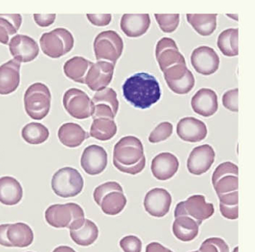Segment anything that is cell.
Instances as JSON below:
<instances>
[{"label":"cell","mask_w":255,"mask_h":252,"mask_svg":"<svg viewBox=\"0 0 255 252\" xmlns=\"http://www.w3.org/2000/svg\"><path fill=\"white\" fill-rule=\"evenodd\" d=\"M7 237L12 247L26 248L33 243L34 233L27 224L17 222L9 224Z\"/></svg>","instance_id":"obj_26"},{"label":"cell","mask_w":255,"mask_h":252,"mask_svg":"<svg viewBox=\"0 0 255 252\" xmlns=\"http://www.w3.org/2000/svg\"><path fill=\"white\" fill-rule=\"evenodd\" d=\"M227 174H234L238 175L239 168L236 164L231 162H225L219 164L212 176V183H214L219 177Z\"/></svg>","instance_id":"obj_42"},{"label":"cell","mask_w":255,"mask_h":252,"mask_svg":"<svg viewBox=\"0 0 255 252\" xmlns=\"http://www.w3.org/2000/svg\"><path fill=\"white\" fill-rule=\"evenodd\" d=\"M172 231L180 241L190 242L198 237L199 225L189 216H177L173 223Z\"/></svg>","instance_id":"obj_27"},{"label":"cell","mask_w":255,"mask_h":252,"mask_svg":"<svg viewBox=\"0 0 255 252\" xmlns=\"http://www.w3.org/2000/svg\"><path fill=\"white\" fill-rule=\"evenodd\" d=\"M51 186L58 196L71 198L82 192L84 180L78 170L72 167H64L53 174Z\"/></svg>","instance_id":"obj_6"},{"label":"cell","mask_w":255,"mask_h":252,"mask_svg":"<svg viewBox=\"0 0 255 252\" xmlns=\"http://www.w3.org/2000/svg\"><path fill=\"white\" fill-rule=\"evenodd\" d=\"M10 52L16 61L28 63L34 61L39 54L38 43L32 37L17 34L8 43Z\"/></svg>","instance_id":"obj_17"},{"label":"cell","mask_w":255,"mask_h":252,"mask_svg":"<svg viewBox=\"0 0 255 252\" xmlns=\"http://www.w3.org/2000/svg\"><path fill=\"white\" fill-rule=\"evenodd\" d=\"M63 105L66 111L75 119H88L93 113L92 100L84 91L77 88H71L65 92Z\"/></svg>","instance_id":"obj_9"},{"label":"cell","mask_w":255,"mask_h":252,"mask_svg":"<svg viewBox=\"0 0 255 252\" xmlns=\"http://www.w3.org/2000/svg\"><path fill=\"white\" fill-rule=\"evenodd\" d=\"M9 224H3L0 225V245L5 247H12L11 243L8 241L7 237V230H8Z\"/></svg>","instance_id":"obj_47"},{"label":"cell","mask_w":255,"mask_h":252,"mask_svg":"<svg viewBox=\"0 0 255 252\" xmlns=\"http://www.w3.org/2000/svg\"><path fill=\"white\" fill-rule=\"evenodd\" d=\"M94 50L98 61H106L116 66L123 52V40L116 31H102L95 37Z\"/></svg>","instance_id":"obj_5"},{"label":"cell","mask_w":255,"mask_h":252,"mask_svg":"<svg viewBox=\"0 0 255 252\" xmlns=\"http://www.w3.org/2000/svg\"><path fill=\"white\" fill-rule=\"evenodd\" d=\"M238 93V88L230 89L224 93L222 96V104L225 108L235 113L239 111Z\"/></svg>","instance_id":"obj_43"},{"label":"cell","mask_w":255,"mask_h":252,"mask_svg":"<svg viewBox=\"0 0 255 252\" xmlns=\"http://www.w3.org/2000/svg\"><path fill=\"white\" fill-rule=\"evenodd\" d=\"M145 252H173L172 251L165 248L160 243L153 242V243H149L146 246Z\"/></svg>","instance_id":"obj_48"},{"label":"cell","mask_w":255,"mask_h":252,"mask_svg":"<svg viewBox=\"0 0 255 252\" xmlns=\"http://www.w3.org/2000/svg\"><path fill=\"white\" fill-rule=\"evenodd\" d=\"M198 251L201 252H230L228 245L219 237H210L204 240Z\"/></svg>","instance_id":"obj_39"},{"label":"cell","mask_w":255,"mask_h":252,"mask_svg":"<svg viewBox=\"0 0 255 252\" xmlns=\"http://www.w3.org/2000/svg\"><path fill=\"white\" fill-rule=\"evenodd\" d=\"M217 195L228 192L238 191V175L234 174H227L219 177L213 184Z\"/></svg>","instance_id":"obj_36"},{"label":"cell","mask_w":255,"mask_h":252,"mask_svg":"<svg viewBox=\"0 0 255 252\" xmlns=\"http://www.w3.org/2000/svg\"><path fill=\"white\" fill-rule=\"evenodd\" d=\"M214 206L206 201L203 195H194L184 201H180L176 205L174 217L189 216L201 225L203 221L209 219L214 213Z\"/></svg>","instance_id":"obj_8"},{"label":"cell","mask_w":255,"mask_h":252,"mask_svg":"<svg viewBox=\"0 0 255 252\" xmlns=\"http://www.w3.org/2000/svg\"><path fill=\"white\" fill-rule=\"evenodd\" d=\"M156 58L162 73L177 64L186 63L176 42L169 37H163L158 41L156 46Z\"/></svg>","instance_id":"obj_12"},{"label":"cell","mask_w":255,"mask_h":252,"mask_svg":"<svg viewBox=\"0 0 255 252\" xmlns=\"http://www.w3.org/2000/svg\"><path fill=\"white\" fill-rule=\"evenodd\" d=\"M51 105V93L47 85L33 84L26 89L24 106L26 113L35 120H41L48 115Z\"/></svg>","instance_id":"obj_4"},{"label":"cell","mask_w":255,"mask_h":252,"mask_svg":"<svg viewBox=\"0 0 255 252\" xmlns=\"http://www.w3.org/2000/svg\"><path fill=\"white\" fill-rule=\"evenodd\" d=\"M21 134L22 137L26 143L39 145L47 141L50 136V131L43 124L31 122L23 127Z\"/></svg>","instance_id":"obj_35"},{"label":"cell","mask_w":255,"mask_h":252,"mask_svg":"<svg viewBox=\"0 0 255 252\" xmlns=\"http://www.w3.org/2000/svg\"><path fill=\"white\" fill-rule=\"evenodd\" d=\"M113 164L116 168L127 174H138L146 164L144 147L139 139L134 136L122 137L113 150Z\"/></svg>","instance_id":"obj_2"},{"label":"cell","mask_w":255,"mask_h":252,"mask_svg":"<svg viewBox=\"0 0 255 252\" xmlns=\"http://www.w3.org/2000/svg\"><path fill=\"white\" fill-rule=\"evenodd\" d=\"M238 37V28H228L219 34L217 46L224 55L235 57L239 55Z\"/></svg>","instance_id":"obj_30"},{"label":"cell","mask_w":255,"mask_h":252,"mask_svg":"<svg viewBox=\"0 0 255 252\" xmlns=\"http://www.w3.org/2000/svg\"><path fill=\"white\" fill-rule=\"evenodd\" d=\"M191 63L197 73L210 76L217 71L220 60L214 49L201 46L194 49L191 55Z\"/></svg>","instance_id":"obj_13"},{"label":"cell","mask_w":255,"mask_h":252,"mask_svg":"<svg viewBox=\"0 0 255 252\" xmlns=\"http://www.w3.org/2000/svg\"><path fill=\"white\" fill-rule=\"evenodd\" d=\"M22 21L20 14H0V43L8 44L11 36L20 29Z\"/></svg>","instance_id":"obj_34"},{"label":"cell","mask_w":255,"mask_h":252,"mask_svg":"<svg viewBox=\"0 0 255 252\" xmlns=\"http://www.w3.org/2000/svg\"><path fill=\"white\" fill-rule=\"evenodd\" d=\"M120 246L125 252H141L142 243L136 236H126L121 240Z\"/></svg>","instance_id":"obj_41"},{"label":"cell","mask_w":255,"mask_h":252,"mask_svg":"<svg viewBox=\"0 0 255 252\" xmlns=\"http://www.w3.org/2000/svg\"><path fill=\"white\" fill-rule=\"evenodd\" d=\"M238 249L239 248L238 246H237V247H236L235 249H234V250L233 251V252H238Z\"/></svg>","instance_id":"obj_51"},{"label":"cell","mask_w":255,"mask_h":252,"mask_svg":"<svg viewBox=\"0 0 255 252\" xmlns=\"http://www.w3.org/2000/svg\"><path fill=\"white\" fill-rule=\"evenodd\" d=\"M56 17V14H34L35 22L41 27L50 26L55 22Z\"/></svg>","instance_id":"obj_46"},{"label":"cell","mask_w":255,"mask_h":252,"mask_svg":"<svg viewBox=\"0 0 255 252\" xmlns=\"http://www.w3.org/2000/svg\"><path fill=\"white\" fill-rule=\"evenodd\" d=\"M40 44L46 55L52 58H59L72 50L74 38L66 28H58L43 34Z\"/></svg>","instance_id":"obj_7"},{"label":"cell","mask_w":255,"mask_h":252,"mask_svg":"<svg viewBox=\"0 0 255 252\" xmlns=\"http://www.w3.org/2000/svg\"><path fill=\"white\" fill-rule=\"evenodd\" d=\"M115 66L106 61L94 63L86 75L85 84L92 91L102 90L107 87L113 80Z\"/></svg>","instance_id":"obj_15"},{"label":"cell","mask_w":255,"mask_h":252,"mask_svg":"<svg viewBox=\"0 0 255 252\" xmlns=\"http://www.w3.org/2000/svg\"><path fill=\"white\" fill-rule=\"evenodd\" d=\"M93 104V119L98 118L114 120L119 111V102L117 93L113 88L107 87L98 91L92 100Z\"/></svg>","instance_id":"obj_11"},{"label":"cell","mask_w":255,"mask_h":252,"mask_svg":"<svg viewBox=\"0 0 255 252\" xmlns=\"http://www.w3.org/2000/svg\"><path fill=\"white\" fill-rule=\"evenodd\" d=\"M192 110L195 113L204 117H210L216 113L219 107L216 92L209 88H201L191 101Z\"/></svg>","instance_id":"obj_20"},{"label":"cell","mask_w":255,"mask_h":252,"mask_svg":"<svg viewBox=\"0 0 255 252\" xmlns=\"http://www.w3.org/2000/svg\"><path fill=\"white\" fill-rule=\"evenodd\" d=\"M23 195V187L17 179L10 176L0 177V202L15 205L21 201Z\"/></svg>","instance_id":"obj_24"},{"label":"cell","mask_w":255,"mask_h":252,"mask_svg":"<svg viewBox=\"0 0 255 252\" xmlns=\"http://www.w3.org/2000/svg\"><path fill=\"white\" fill-rule=\"evenodd\" d=\"M218 197L220 201L219 207H234L238 206V191L222 194V195H218Z\"/></svg>","instance_id":"obj_44"},{"label":"cell","mask_w":255,"mask_h":252,"mask_svg":"<svg viewBox=\"0 0 255 252\" xmlns=\"http://www.w3.org/2000/svg\"><path fill=\"white\" fill-rule=\"evenodd\" d=\"M117 133V125L113 119L98 118L93 119L90 129V136L101 140H111Z\"/></svg>","instance_id":"obj_31"},{"label":"cell","mask_w":255,"mask_h":252,"mask_svg":"<svg viewBox=\"0 0 255 252\" xmlns=\"http://www.w3.org/2000/svg\"><path fill=\"white\" fill-rule=\"evenodd\" d=\"M91 23L96 26H107L112 20L111 14H87Z\"/></svg>","instance_id":"obj_45"},{"label":"cell","mask_w":255,"mask_h":252,"mask_svg":"<svg viewBox=\"0 0 255 252\" xmlns=\"http://www.w3.org/2000/svg\"><path fill=\"white\" fill-rule=\"evenodd\" d=\"M177 134L183 141L198 143L207 135L205 123L195 117H185L179 121L177 125Z\"/></svg>","instance_id":"obj_19"},{"label":"cell","mask_w":255,"mask_h":252,"mask_svg":"<svg viewBox=\"0 0 255 252\" xmlns=\"http://www.w3.org/2000/svg\"><path fill=\"white\" fill-rule=\"evenodd\" d=\"M199 252V251H195V252Z\"/></svg>","instance_id":"obj_52"},{"label":"cell","mask_w":255,"mask_h":252,"mask_svg":"<svg viewBox=\"0 0 255 252\" xmlns=\"http://www.w3.org/2000/svg\"><path fill=\"white\" fill-rule=\"evenodd\" d=\"M171 194L163 188H153L146 194L144 207L150 216L161 218L169 212L171 207Z\"/></svg>","instance_id":"obj_18"},{"label":"cell","mask_w":255,"mask_h":252,"mask_svg":"<svg viewBox=\"0 0 255 252\" xmlns=\"http://www.w3.org/2000/svg\"><path fill=\"white\" fill-rule=\"evenodd\" d=\"M164 79L168 87L174 93L185 95L195 86V78L187 68L186 63L177 64L163 72Z\"/></svg>","instance_id":"obj_10"},{"label":"cell","mask_w":255,"mask_h":252,"mask_svg":"<svg viewBox=\"0 0 255 252\" xmlns=\"http://www.w3.org/2000/svg\"><path fill=\"white\" fill-rule=\"evenodd\" d=\"M45 219L50 226L56 228L77 230L85 222V213L76 203L53 204L45 211Z\"/></svg>","instance_id":"obj_3"},{"label":"cell","mask_w":255,"mask_h":252,"mask_svg":"<svg viewBox=\"0 0 255 252\" xmlns=\"http://www.w3.org/2000/svg\"><path fill=\"white\" fill-rule=\"evenodd\" d=\"M59 140L64 146L77 148L89 138V135L80 125L74 122L63 124L58 132Z\"/></svg>","instance_id":"obj_25"},{"label":"cell","mask_w":255,"mask_h":252,"mask_svg":"<svg viewBox=\"0 0 255 252\" xmlns=\"http://www.w3.org/2000/svg\"><path fill=\"white\" fill-rule=\"evenodd\" d=\"M179 165L178 159L175 155L169 152H162L152 161V174L157 180H167L177 172Z\"/></svg>","instance_id":"obj_21"},{"label":"cell","mask_w":255,"mask_h":252,"mask_svg":"<svg viewBox=\"0 0 255 252\" xmlns=\"http://www.w3.org/2000/svg\"><path fill=\"white\" fill-rule=\"evenodd\" d=\"M125 99L136 108H149L161 97L157 79L147 73H135L127 79L122 86Z\"/></svg>","instance_id":"obj_1"},{"label":"cell","mask_w":255,"mask_h":252,"mask_svg":"<svg viewBox=\"0 0 255 252\" xmlns=\"http://www.w3.org/2000/svg\"><path fill=\"white\" fill-rule=\"evenodd\" d=\"M217 14H187L188 22L202 36L211 35L216 29Z\"/></svg>","instance_id":"obj_32"},{"label":"cell","mask_w":255,"mask_h":252,"mask_svg":"<svg viewBox=\"0 0 255 252\" xmlns=\"http://www.w3.org/2000/svg\"><path fill=\"white\" fill-rule=\"evenodd\" d=\"M127 202L128 201L124 192L113 191L101 199L99 206L105 214L116 216L125 209Z\"/></svg>","instance_id":"obj_33"},{"label":"cell","mask_w":255,"mask_h":252,"mask_svg":"<svg viewBox=\"0 0 255 252\" xmlns=\"http://www.w3.org/2000/svg\"><path fill=\"white\" fill-rule=\"evenodd\" d=\"M70 235L76 244L89 246L98 240L99 230L95 222L86 219L80 228L70 231Z\"/></svg>","instance_id":"obj_29"},{"label":"cell","mask_w":255,"mask_h":252,"mask_svg":"<svg viewBox=\"0 0 255 252\" xmlns=\"http://www.w3.org/2000/svg\"><path fill=\"white\" fill-rule=\"evenodd\" d=\"M80 163L82 168L87 174L97 175L107 168L108 155L102 146L91 145L83 151Z\"/></svg>","instance_id":"obj_14"},{"label":"cell","mask_w":255,"mask_h":252,"mask_svg":"<svg viewBox=\"0 0 255 252\" xmlns=\"http://www.w3.org/2000/svg\"><path fill=\"white\" fill-rule=\"evenodd\" d=\"M216 158L214 149L208 144L194 148L187 160V168L191 174L201 175L207 172Z\"/></svg>","instance_id":"obj_16"},{"label":"cell","mask_w":255,"mask_h":252,"mask_svg":"<svg viewBox=\"0 0 255 252\" xmlns=\"http://www.w3.org/2000/svg\"><path fill=\"white\" fill-rule=\"evenodd\" d=\"M20 63L10 60L0 66V94L8 95L14 92L20 82Z\"/></svg>","instance_id":"obj_22"},{"label":"cell","mask_w":255,"mask_h":252,"mask_svg":"<svg viewBox=\"0 0 255 252\" xmlns=\"http://www.w3.org/2000/svg\"><path fill=\"white\" fill-rule=\"evenodd\" d=\"M156 22L163 32L172 33L180 23V14H155Z\"/></svg>","instance_id":"obj_37"},{"label":"cell","mask_w":255,"mask_h":252,"mask_svg":"<svg viewBox=\"0 0 255 252\" xmlns=\"http://www.w3.org/2000/svg\"><path fill=\"white\" fill-rule=\"evenodd\" d=\"M93 64L83 57H74L65 63L64 73L67 77L74 82L85 84L86 75Z\"/></svg>","instance_id":"obj_28"},{"label":"cell","mask_w":255,"mask_h":252,"mask_svg":"<svg viewBox=\"0 0 255 252\" xmlns=\"http://www.w3.org/2000/svg\"><path fill=\"white\" fill-rule=\"evenodd\" d=\"M173 133V125L168 122L159 124L150 133L148 140L150 143H157L165 141L171 137Z\"/></svg>","instance_id":"obj_38"},{"label":"cell","mask_w":255,"mask_h":252,"mask_svg":"<svg viewBox=\"0 0 255 252\" xmlns=\"http://www.w3.org/2000/svg\"><path fill=\"white\" fill-rule=\"evenodd\" d=\"M227 16H229V17L232 18L233 19H234L235 21H238V15L237 14H227Z\"/></svg>","instance_id":"obj_50"},{"label":"cell","mask_w":255,"mask_h":252,"mask_svg":"<svg viewBox=\"0 0 255 252\" xmlns=\"http://www.w3.org/2000/svg\"><path fill=\"white\" fill-rule=\"evenodd\" d=\"M53 252H77L70 246H61L56 248Z\"/></svg>","instance_id":"obj_49"},{"label":"cell","mask_w":255,"mask_h":252,"mask_svg":"<svg viewBox=\"0 0 255 252\" xmlns=\"http://www.w3.org/2000/svg\"><path fill=\"white\" fill-rule=\"evenodd\" d=\"M113 191H119V192H124L123 188L121 186L120 183L116 181H108L103 184L100 185L94 191V199L98 205H99L101 199L105 196L107 194Z\"/></svg>","instance_id":"obj_40"},{"label":"cell","mask_w":255,"mask_h":252,"mask_svg":"<svg viewBox=\"0 0 255 252\" xmlns=\"http://www.w3.org/2000/svg\"><path fill=\"white\" fill-rule=\"evenodd\" d=\"M121 28L128 37H139L147 32L150 25L149 14H124Z\"/></svg>","instance_id":"obj_23"},{"label":"cell","mask_w":255,"mask_h":252,"mask_svg":"<svg viewBox=\"0 0 255 252\" xmlns=\"http://www.w3.org/2000/svg\"></svg>","instance_id":"obj_53"}]
</instances>
